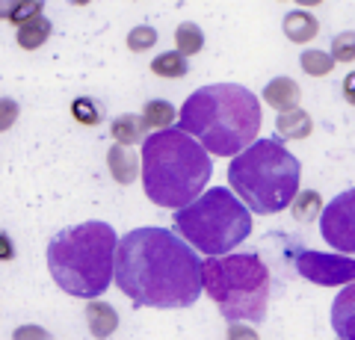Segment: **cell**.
I'll use <instances>...</instances> for the list:
<instances>
[{"mask_svg": "<svg viewBox=\"0 0 355 340\" xmlns=\"http://www.w3.org/2000/svg\"><path fill=\"white\" fill-rule=\"evenodd\" d=\"M113 281L137 308H190L202 296V260L166 228H137L116 240Z\"/></svg>", "mask_w": 355, "mask_h": 340, "instance_id": "1", "label": "cell"}, {"mask_svg": "<svg viewBox=\"0 0 355 340\" xmlns=\"http://www.w3.org/2000/svg\"><path fill=\"white\" fill-rule=\"evenodd\" d=\"M178 127L207 154L234 157L261 130V101L237 83H216L193 92L181 107Z\"/></svg>", "mask_w": 355, "mask_h": 340, "instance_id": "2", "label": "cell"}, {"mask_svg": "<svg viewBox=\"0 0 355 340\" xmlns=\"http://www.w3.org/2000/svg\"><path fill=\"white\" fill-rule=\"evenodd\" d=\"M142 186L146 195L157 207H178L190 204L207 186L214 163L210 154L181 127L151 130V136L142 142Z\"/></svg>", "mask_w": 355, "mask_h": 340, "instance_id": "3", "label": "cell"}, {"mask_svg": "<svg viewBox=\"0 0 355 340\" xmlns=\"http://www.w3.org/2000/svg\"><path fill=\"white\" fill-rule=\"evenodd\" d=\"M116 231L107 222L65 228L48 243V269L60 290L77 299H98L113 284Z\"/></svg>", "mask_w": 355, "mask_h": 340, "instance_id": "4", "label": "cell"}, {"mask_svg": "<svg viewBox=\"0 0 355 340\" xmlns=\"http://www.w3.org/2000/svg\"><path fill=\"white\" fill-rule=\"evenodd\" d=\"M299 160L284 148L282 136H272L254 139L237 151L228 166V184L252 213L270 216L291 204L299 190Z\"/></svg>", "mask_w": 355, "mask_h": 340, "instance_id": "5", "label": "cell"}, {"mask_svg": "<svg viewBox=\"0 0 355 340\" xmlns=\"http://www.w3.org/2000/svg\"><path fill=\"white\" fill-rule=\"evenodd\" d=\"M270 269L258 255H210L202 263V290L231 323H263L270 302Z\"/></svg>", "mask_w": 355, "mask_h": 340, "instance_id": "6", "label": "cell"}, {"mask_svg": "<svg viewBox=\"0 0 355 340\" xmlns=\"http://www.w3.org/2000/svg\"><path fill=\"white\" fill-rule=\"evenodd\" d=\"M172 225L178 237L202 255H225L252 234V211L231 190L214 186L198 193L190 204L178 207Z\"/></svg>", "mask_w": 355, "mask_h": 340, "instance_id": "7", "label": "cell"}, {"mask_svg": "<svg viewBox=\"0 0 355 340\" xmlns=\"http://www.w3.org/2000/svg\"><path fill=\"white\" fill-rule=\"evenodd\" d=\"M299 276L320 287H340L355 278V260L349 255H323V251H299Z\"/></svg>", "mask_w": 355, "mask_h": 340, "instance_id": "8", "label": "cell"}, {"mask_svg": "<svg viewBox=\"0 0 355 340\" xmlns=\"http://www.w3.org/2000/svg\"><path fill=\"white\" fill-rule=\"evenodd\" d=\"M323 237L329 246H335L343 255L355 251V193L347 190L338 195L329 207H323Z\"/></svg>", "mask_w": 355, "mask_h": 340, "instance_id": "9", "label": "cell"}, {"mask_svg": "<svg viewBox=\"0 0 355 340\" xmlns=\"http://www.w3.org/2000/svg\"><path fill=\"white\" fill-rule=\"evenodd\" d=\"M107 166L119 184H133V178L139 175V157L130 151V145L116 142V145L107 151Z\"/></svg>", "mask_w": 355, "mask_h": 340, "instance_id": "10", "label": "cell"}, {"mask_svg": "<svg viewBox=\"0 0 355 340\" xmlns=\"http://www.w3.org/2000/svg\"><path fill=\"white\" fill-rule=\"evenodd\" d=\"M275 130H279L282 139H308L311 130H314V122H311V116L305 109L287 107L279 113V118H275Z\"/></svg>", "mask_w": 355, "mask_h": 340, "instance_id": "11", "label": "cell"}, {"mask_svg": "<svg viewBox=\"0 0 355 340\" xmlns=\"http://www.w3.org/2000/svg\"><path fill=\"white\" fill-rule=\"evenodd\" d=\"M299 98H302V89H299V83L291 78H275L266 83V89H263V101L272 109H279V113L287 107H299Z\"/></svg>", "mask_w": 355, "mask_h": 340, "instance_id": "12", "label": "cell"}, {"mask_svg": "<svg viewBox=\"0 0 355 340\" xmlns=\"http://www.w3.org/2000/svg\"><path fill=\"white\" fill-rule=\"evenodd\" d=\"M86 323H89V332L95 337H110L119 325V314L113 305L107 302H89L86 305Z\"/></svg>", "mask_w": 355, "mask_h": 340, "instance_id": "13", "label": "cell"}, {"mask_svg": "<svg viewBox=\"0 0 355 340\" xmlns=\"http://www.w3.org/2000/svg\"><path fill=\"white\" fill-rule=\"evenodd\" d=\"M284 36L296 42V45H305V42H314L317 39V33H320V24H317V18L311 15V12H291V15H284Z\"/></svg>", "mask_w": 355, "mask_h": 340, "instance_id": "14", "label": "cell"}, {"mask_svg": "<svg viewBox=\"0 0 355 340\" xmlns=\"http://www.w3.org/2000/svg\"><path fill=\"white\" fill-rule=\"evenodd\" d=\"M44 12V0H0V21L9 24H24Z\"/></svg>", "mask_w": 355, "mask_h": 340, "instance_id": "15", "label": "cell"}, {"mask_svg": "<svg viewBox=\"0 0 355 340\" xmlns=\"http://www.w3.org/2000/svg\"><path fill=\"white\" fill-rule=\"evenodd\" d=\"M48 39H51V21L48 18L36 15V18L24 21V24H18V45L24 48V51L42 48Z\"/></svg>", "mask_w": 355, "mask_h": 340, "instance_id": "16", "label": "cell"}, {"mask_svg": "<svg viewBox=\"0 0 355 340\" xmlns=\"http://www.w3.org/2000/svg\"><path fill=\"white\" fill-rule=\"evenodd\" d=\"M139 122L146 127V134L148 130H163L175 122V107L169 101H148L146 109H142V116H139Z\"/></svg>", "mask_w": 355, "mask_h": 340, "instance_id": "17", "label": "cell"}, {"mask_svg": "<svg viewBox=\"0 0 355 340\" xmlns=\"http://www.w3.org/2000/svg\"><path fill=\"white\" fill-rule=\"evenodd\" d=\"M151 71L157 74V78L178 80V78H187V71H190V62H187V57H181L178 51H169V53H160V57H154Z\"/></svg>", "mask_w": 355, "mask_h": 340, "instance_id": "18", "label": "cell"}, {"mask_svg": "<svg viewBox=\"0 0 355 340\" xmlns=\"http://www.w3.org/2000/svg\"><path fill=\"white\" fill-rule=\"evenodd\" d=\"M110 136L121 145H137V142L146 136V127H142L139 116H119L113 118V125H110Z\"/></svg>", "mask_w": 355, "mask_h": 340, "instance_id": "19", "label": "cell"}, {"mask_svg": "<svg viewBox=\"0 0 355 340\" xmlns=\"http://www.w3.org/2000/svg\"><path fill=\"white\" fill-rule=\"evenodd\" d=\"M287 207H291L296 222H311V219H317L320 211H323V202H320V193H314V190H305V193L296 190V195Z\"/></svg>", "mask_w": 355, "mask_h": 340, "instance_id": "20", "label": "cell"}, {"mask_svg": "<svg viewBox=\"0 0 355 340\" xmlns=\"http://www.w3.org/2000/svg\"><path fill=\"white\" fill-rule=\"evenodd\" d=\"M205 48V33L198 30L196 24H178V30H175V51L181 53V57H196L198 51Z\"/></svg>", "mask_w": 355, "mask_h": 340, "instance_id": "21", "label": "cell"}, {"mask_svg": "<svg viewBox=\"0 0 355 340\" xmlns=\"http://www.w3.org/2000/svg\"><path fill=\"white\" fill-rule=\"evenodd\" d=\"M335 332L340 337H352V287L349 284L335 302Z\"/></svg>", "mask_w": 355, "mask_h": 340, "instance_id": "22", "label": "cell"}, {"mask_svg": "<svg viewBox=\"0 0 355 340\" xmlns=\"http://www.w3.org/2000/svg\"><path fill=\"white\" fill-rule=\"evenodd\" d=\"M71 116H74L80 125L95 127V125H101L104 109H101V104H95L92 98H77V101L71 104Z\"/></svg>", "mask_w": 355, "mask_h": 340, "instance_id": "23", "label": "cell"}, {"mask_svg": "<svg viewBox=\"0 0 355 340\" xmlns=\"http://www.w3.org/2000/svg\"><path fill=\"white\" fill-rule=\"evenodd\" d=\"M302 69H305V74H311V78H326V74H331V69H335V60H331L326 51H305Z\"/></svg>", "mask_w": 355, "mask_h": 340, "instance_id": "24", "label": "cell"}, {"mask_svg": "<svg viewBox=\"0 0 355 340\" xmlns=\"http://www.w3.org/2000/svg\"><path fill=\"white\" fill-rule=\"evenodd\" d=\"M154 45H157V30L148 27V24L133 27V30L128 33V48H130V51L142 53V51H148V48H154Z\"/></svg>", "mask_w": 355, "mask_h": 340, "instance_id": "25", "label": "cell"}, {"mask_svg": "<svg viewBox=\"0 0 355 340\" xmlns=\"http://www.w3.org/2000/svg\"><path fill=\"white\" fill-rule=\"evenodd\" d=\"M352 33H340V36L335 39V42H331V53H329V57L331 60H335V62H352V57H355V45H352Z\"/></svg>", "mask_w": 355, "mask_h": 340, "instance_id": "26", "label": "cell"}, {"mask_svg": "<svg viewBox=\"0 0 355 340\" xmlns=\"http://www.w3.org/2000/svg\"><path fill=\"white\" fill-rule=\"evenodd\" d=\"M15 122H18V101L0 98V130H9Z\"/></svg>", "mask_w": 355, "mask_h": 340, "instance_id": "27", "label": "cell"}, {"mask_svg": "<svg viewBox=\"0 0 355 340\" xmlns=\"http://www.w3.org/2000/svg\"><path fill=\"white\" fill-rule=\"evenodd\" d=\"M15 258V246L3 231H0V260H12Z\"/></svg>", "mask_w": 355, "mask_h": 340, "instance_id": "28", "label": "cell"}, {"mask_svg": "<svg viewBox=\"0 0 355 340\" xmlns=\"http://www.w3.org/2000/svg\"><path fill=\"white\" fill-rule=\"evenodd\" d=\"M296 3H302V6H320L323 0H296Z\"/></svg>", "mask_w": 355, "mask_h": 340, "instance_id": "29", "label": "cell"}, {"mask_svg": "<svg viewBox=\"0 0 355 340\" xmlns=\"http://www.w3.org/2000/svg\"><path fill=\"white\" fill-rule=\"evenodd\" d=\"M74 6H86V3H92V0H71Z\"/></svg>", "mask_w": 355, "mask_h": 340, "instance_id": "30", "label": "cell"}]
</instances>
